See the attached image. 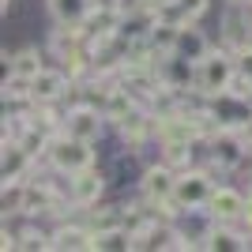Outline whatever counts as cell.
<instances>
[{
    "label": "cell",
    "instance_id": "3",
    "mask_svg": "<svg viewBox=\"0 0 252 252\" xmlns=\"http://www.w3.org/2000/svg\"><path fill=\"white\" fill-rule=\"evenodd\" d=\"M64 181H68V200L79 211H91L94 203H102L105 189H109V173L98 169V166H87V169H79V173H72V177H64Z\"/></svg>",
    "mask_w": 252,
    "mask_h": 252
},
{
    "label": "cell",
    "instance_id": "20",
    "mask_svg": "<svg viewBox=\"0 0 252 252\" xmlns=\"http://www.w3.org/2000/svg\"><path fill=\"white\" fill-rule=\"evenodd\" d=\"M226 94H233V98H241V102L252 105V75L237 68V72H233V79H230V87H226Z\"/></svg>",
    "mask_w": 252,
    "mask_h": 252
},
{
    "label": "cell",
    "instance_id": "23",
    "mask_svg": "<svg viewBox=\"0 0 252 252\" xmlns=\"http://www.w3.org/2000/svg\"><path fill=\"white\" fill-rule=\"evenodd\" d=\"M151 4H155V8H162V4H177V0H151Z\"/></svg>",
    "mask_w": 252,
    "mask_h": 252
},
{
    "label": "cell",
    "instance_id": "12",
    "mask_svg": "<svg viewBox=\"0 0 252 252\" xmlns=\"http://www.w3.org/2000/svg\"><path fill=\"white\" fill-rule=\"evenodd\" d=\"M53 249L57 252H83L94 249V230L87 222H61L53 230Z\"/></svg>",
    "mask_w": 252,
    "mask_h": 252
},
{
    "label": "cell",
    "instance_id": "10",
    "mask_svg": "<svg viewBox=\"0 0 252 252\" xmlns=\"http://www.w3.org/2000/svg\"><path fill=\"white\" fill-rule=\"evenodd\" d=\"M245 200H249V192L233 189V185H219L211 203H207V211L215 215V222H237L245 215Z\"/></svg>",
    "mask_w": 252,
    "mask_h": 252
},
{
    "label": "cell",
    "instance_id": "21",
    "mask_svg": "<svg viewBox=\"0 0 252 252\" xmlns=\"http://www.w3.org/2000/svg\"><path fill=\"white\" fill-rule=\"evenodd\" d=\"M177 4H181V8H185V15H189L192 23H200L203 15H207V11H211V0H177Z\"/></svg>",
    "mask_w": 252,
    "mask_h": 252
},
{
    "label": "cell",
    "instance_id": "26",
    "mask_svg": "<svg viewBox=\"0 0 252 252\" xmlns=\"http://www.w3.org/2000/svg\"><path fill=\"white\" fill-rule=\"evenodd\" d=\"M226 4H230V0H226Z\"/></svg>",
    "mask_w": 252,
    "mask_h": 252
},
{
    "label": "cell",
    "instance_id": "16",
    "mask_svg": "<svg viewBox=\"0 0 252 252\" xmlns=\"http://www.w3.org/2000/svg\"><path fill=\"white\" fill-rule=\"evenodd\" d=\"M211 49H215V45H211V38L200 31V23H192V27H181V38H177V53H181V57H189V61L200 64Z\"/></svg>",
    "mask_w": 252,
    "mask_h": 252
},
{
    "label": "cell",
    "instance_id": "7",
    "mask_svg": "<svg viewBox=\"0 0 252 252\" xmlns=\"http://www.w3.org/2000/svg\"><path fill=\"white\" fill-rule=\"evenodd\" d=\"M105 125H109V121H105V113L94 102L68 105V125H64L68 136H79V139H87V143H98V139L105 136Z\"/></svg>",
    "mask_w": 252,
    "mask_h": 252
},
{
    "label": "cell",
    "instance_id": "5",
    "mask_svg": "<svg viewBox=\"0 0 252 252\" xmlns=\"http://www.w3.org/2000/svg\"><path fill=\"white\" fill-rule=\"evenodd\" d=\"M215 189H219V181L211 177L203 166H192V169H185V173H177L173 200H177L181 207H207L211 196H215Z\"/></svg>",
    "mask_w": 252,
    "mask_h": 252
},
{
    "label": "cell",
    "instance_id": "25",
    "mask_svg": "<svg viewBox=\"0 0 252 252\" xmlns=\"http://www.w3.org/2000/svg\"><path fill=\"white\" fill-rule=\"evenodd\" d=\"M249 162H252V151H249Z\"/></svg>",
    "mask_w": 252,
    "mask_h": 252
},
{
    "label": "cell",
    "instance_id": "1",
    "mask_svg": "<svg viewBox=\"0 0 252 252\" xmlns=\"http://www.w3.org/2000/svg\"><path fill=\"white\" fill-rule=\"evenodd\" d=\"M233 72H237V57H233L226 45H215V49L203 57L200 64H196V91H200L203 98H219L226 94V87H230Z\"/></svg>",
    "mask_w": 252,
    "mask_h": 252
},
{
    "label": "cell",
    "instance_id": "8",
    "mask_svg": "<svg viewBox=\"0 0 252 252\" xmlns=\"http://www.w3.org/2000/svg\"><path fill=\"white\" fill-rule=\"evenodd\" d=\"M113 132H117V139H121V147L139 151V155H143V147L155 143V113L139 105L136 113H128L121 125H113Z\"/></svg>",
    "mask_w": 252,
    "mask_h": 252
},
{
    "label": "cell",
    "instance_id": "2",
    "mask_svg": "<svg viewBox=\"0 0 252 252\" xmlns=\"http://www.w3.org/2000/svg\"><path fill=\"white\" fill-rule=\"evenodd\" d=\"M45 162H49L53 173L72 177V173H79V169L94 166V143H87V139H79V136H68V132H61V136H53Z\"/></svg>",
    "mask_w": 252,
    "mask_h": 252
},
{
    "label": "cell",
    "instance_id": "11",
    "mask_svg": "<svg viewBox=\"0 0 252 252\" xmlns=\"http://www.w3.org/2000/svg\"><path fill=\"white\" fill-rule=\"evenodd\" d=\"M158 75L166 87H181V91H196V61L181 57V53H169L166 61L158 64Z\"/></svg>",
    "mask_w": 252,
    "mask_h": 252
},
{
    "label": "cell",
    "instance_id": "18",
    "mask_svg": "<svg viewBox=\"0 0 252 252\" xmlns=\"http://www.w3.org/2000/svg\"><path fill=\"white\" fill-rule=\"evenodd\" d=\"M136 249V237L128 233V226H113V230L94 233V249L91 252H128Z\"/></svg>",
    "mask_w": 252,
    "mask_h": 252
},
{
    "label": "cell",
    "instance_id": "13",
    "mask_svg": "<svg viewBox=\"0 0 252 252\" xmlns=\"http://www.w3.org/2000/svg\"><path fill=\"white\" fill-rule=\"evenodd\" d=\"M200 155H203L200 143H189V139H166V143H158V158H162L169 169H177V173L200 166V162H196Z\"/></svg>",
    "mask_w": 252,
    "mask_h": 252
},
{
    "label": "cell",
    "instance_id": "19",
    "mask_svg": "<svg viewBox=\"0 0 252 252\" xmlns=\"http://www.w3.org/2000/svg\"><path fill=\"white\" fill-rule=\"evenodd\" d=\"M34 91H31V75H19V72H4V105H19V102H31Z\"/></svg>",
    "mask_w": 252,
    "mask_h": 252
},
{
    "label": "cell",
    "instance_id": "17",
    "mask_svg": "<svg viewBox=\"0 0 252 252\" xmlns=\"http://www.w3.org/2000/svg\"><path fill=\"white\" fill-rule=\"evenodd\" d=\"M177 38H181V27H173V23H166V19H155L147 42H151V49L158 53V64L166 61L169 53H177Z\"/></svg>",
    "mask_w": 252,
    "mask_h": 252
},
{
    "label": "cell",
    "instance_id": "4",
    "mask_svg": "<svg viewBox=\"0 0 252 252\" xmlns=\"http://www.w3.org/2000/svg\"><path fill=\"white\" fill-rule=\"evenodd\" d=\"M222 45L237 57L241 49L252 45V4H241V0H230V8L222 11V31H219Z\"/></svg>",
    "mask_w": 252,
    "mask_h": 252
},
{
    "label": "cell",
    "instance_id": "15",
    "mask_svg": "<svg viewBox=\"0 0 252 252\" xmlns=\"http://www.w3.org/2000/svg\"><path fill=\"white\" fill-rule=\"evenodd\" d=\"M94 0H45V11H49L53 23H68V27H83V19L91 15Z\"/></svg>",
    "mask_w": 252,
    "mask_h": 252
},
{
    "label": "cell",
    "instance_id": "6",
    "mask_svg": "<svg viewBox=\"0 0 252 252\" xmlns=\"http://www.w3.org/2000/svg\"><path fill=\"white\" fill-rule=\"evenodd\" d=\"M173 189H177V169H169L162 158H158V162H151V166H143V173H139V181H136V192H139L147 203H166V200H173Z\"/></svg>",
    "mask_w": 252,
    "mask_h": 252
},
{
    "label": "cell",
    "instance_id": "14",
    "mask_svg": "<svg viewBox=\"0 0 252 252\" xmlns=\"http://www.w3.org/2000/svg\"><path fill=\"white\" fill-rule=\"evenodd\" d=\"M45 57L49 53L45 49H38V45H23V49H15V53H4V72H19V75H38L45 68Z\"/></svg>",
    "mask_w": 252,
    "mask_h": 252
},
{
    "label": "cell",
    "instance_id": "9",
    "mask_svg": "<svg viewBox=\"0 0 252 252\" xmlns=\"http://www.w3.org/2000/svg\"><path fill=\"white\" fill-rule=\"evenodd\" d=\"M31 91H34V102H64V98H68V91H72V79L64 75L61 64H57V68H49V64H45L42 72L31 79Z\"/></svg>",
    "mask_w": 252,
    "mask_h": 252
},
{
    "label": "cell",
    "instance_id": "22",
    "mask_svg": "<svg viewBox=\"0 0 252 252\" xmlns=\"http://www.w3.org/2000/svg\"><path fill=\"white\" fill-rule=\"evenodd\" d=\"M237 68L252 75V45H249V49H241V53H237Z\"/></svg>",
    "mask_w": 252,
    "mask_h": 252
},
{
    "label": "cell",
    "instance_id": "24",
    "mask_svg": "<svg viewBox=\"0 0 252 252\" xmlns=\"http://www.w3.org/2000/svg\"><path fill=\"white\" fill-rule=\"evenodd\" d=\"M241 4H252V0H241Z\"/></svg>",
    "mask_w": 252,
    "mask_h": 252
}]
</instances>
